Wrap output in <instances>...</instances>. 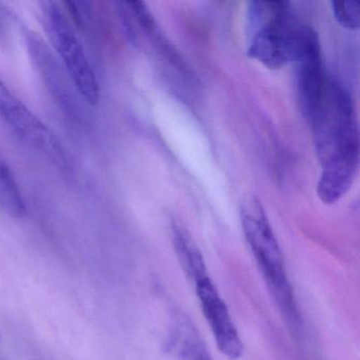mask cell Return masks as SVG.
Listing matches in <instances>:
<instances>
[{"label": "cell", "instance_id": "7", "mask_svg": "<svg viewBox=\"0 0 360 360\" xmlns=\"http://www.w3.org/2000/svg\"><path fill=\"white\" fill-rule=\"evenodd\" d=\"M193 283L204 317L210 324L221 353L231 360L239 359L243 353V343L214 282L207 275Z\"/></svg>", "mask_w": 360, "mask_h": 360}, {"label": "cell", "instance_id": "6", "mask_svg": "<svg viewBox=\"0 0 360 360\" xmlns=\"http://www.w3.org/2000/svg\"><path fill=\"white\" fill-rule=\"evenodd\" d=\"M0 117L31 147L54 165L67 169L68 157L54 132L0 79Z\"/></svg>", "mask_w": 360, "mask_h": 360}, {"label": "cell", "instance_id": "5", "mask_svg": "<svg viewBox=\"0 0 360 360\" xmlns=\"http://www.w3.org/2000/svg\"><path fill=\"white\" fill-rule=\"evenodd\" d=\"M22 35L31 62L54 102L71 121L84 123L88 117V105L79 96L53 50L37 32L27 27H22Z\"/></svg>", "mask_w": 360, "mask_h": 360}, {"label": "cell", "instance_id": "4", "mask_svg": "<svg viewBox=\"0 0 360 360\" xmlns=\"http://www.w3.org/2000/svg\"><path fill=\"white\" fill-rule=\"evenodd\" d=\"M41 11L51 49L84 102L89 107L96 106L101 100L100 83L64 6L58 1H44Z\"/></svg>", "mask_w": 360, "mask_h": 360}, {"label": "cell", "instance_id": "12", "mask_svg": "<svg viewBox=\"0 0 360 360\" xmlns=\"http://www.w3.org/2000/svg\"><path fill=\"white\" fill-rule=\"evenodd\" d=\"M332 11L335 20L343 28L357 30L360 26L359 1H333Z\"/></svg>", "mask_w": 360, "mask_h": 360}, {"label": "cell", "instance_id": "2", "mask_svg": "<svg viewBox=\"0 0 360 360\" xmlns=\"http://www.w3.org/2000/svg\"><path fill=\"white\" fill-rule=\"evenodd\" d=\"M248 12L256 27L248 56L274 70L294 63L311 28L292 16L290 3L252 1Z\"/></svg>", "mask_w": 360, "mask_h": 360}, {"label": "cell", "instance_id": "11", "mask_svg": "<svg viewBox=\"0 0 360 360\" xmlns=\"http://www.w3.org/2000/svg\"><path fill=\"white\" fill-rule=\"evenodd\" d=\"M0 210L12 218H24L27 205L20 184L9 166L0 159Z\"/></svg>", "mask_w": 360, "mask_h": 360}, {"label": "cell", "instance_id": "9", "mask_svg": "<svg viewBox=\"0 0 360 360\" xmlns=\"http://www.w3.org/2000/svg\"><path fill=\"white\" fill-rule=\"evenodd\" d=\"M172 345L179 360H212L201 335L184 316H179L174 321Z\"/></svg>", "mask_w": 360, "mask_h": 360}, {"label": "cell", "instance_id": "1", "mask_svg": "<svg viewBox=\"0 0 360 360\" xmlns=\"http://www.w3.org/2000/svg\"><path fill=\"white\" fill-rule=\"evenodd\" d=\"M309 122L321 167L317 193L324 204H334L351 188L359 163L353 101L341 84L326 79L323 96Z\"/></svg>", "mask_w": 360, "mask_h": 360}, {"label": "cell", "instance_id": "8", "mask_svg": "<svg viewBox=\"0 0 360 360\" xmlns=\"http://www.w3.org/2000/svg\"><path fill=\"white\" fill-rule=\"evenodd\" d=\"M294 63L301 110L311 121L319 106L328 79L322 68L321 49L315 31H311Z\"/></svg>", "mask_w": 360, "mask_h": 360}, {"label": "cell", "instance_id": "3", "mask_svg": "<svg viewBox=\"0 0 360 360\" xmlns=\"http://www.w3.org/2000/svg\"><path fill=\"white\" fill-rule=\"evenodd\" d=\"M242 229L257 265L288 326L298 330L300 314L284 264L283 255L269 219L258 200L250 199L241 210Z\"/></svg>", "mask_w": 360, "mask_h": 360}, {"label": "cell", "instance_id": "10", "mask_svg": "<svg viewBox=\"0 0 360 360\" xmlns=\"http://www.w3.org/2000/svg\"><path fill=\"white\" fill-rule=\"evenodd\" d=\"M172 239L174 252L186 275L193 282L204 276H207V269L201 250L193 242L188 231L179 223H174L172 225Z\"/></svg>", "mask_w": 360, "mask_h": 360}]
</instances>
